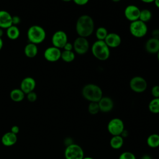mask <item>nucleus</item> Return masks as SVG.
Segmentation results:
<instances>
[{
    "label": "nucleus",
    "mask_w": 159,
    "mask_h": 159,
    "mask_svg": "<svg viewBox=\"0 0 159 159\" xmlns=\"http://www.w3.org/2000/svg\"><path fill=\"white\" fill-rule=\"evenodd\" d=\"M76 32L79 37L87 38L94 32V22L93 18L87 14L80 16L76 22Z\"/></svg>",
    "instance_id": "1"
},
{
    "label": "nucleus",
    "mask_w": 159,
    "mask_h": 159,
    "mask_svg": "<svg viewBox=\"0 0 159 159\" xmlns=\"http://www.w3.org/2000/svg\"><path fill=\"white\" fill-rule=\"evenodd\" d=\"M83 97L89 102H98L102 97V91L97 84L89 83L85 84L81 90Z\"/></svg>",
    "instance_id": "2"
},
{
    "label": "nucleus",
    "mask_w": 159,
    "mask_h": 159,
    "mask_svg": "<svg viewBox=\"0 0 159 159\" xmlns=\"http://www.w3.org/2000/svg\"><path fill=\"white\" fill-rule=\"evenodd\" d=\"M91 52L96 59L101 61H105L110 57V48L104 40L95 41L92 45Z\"/></svg>",
    "instance_id": "3"
},
{
    "label": "nucleus",
    "mask_w": 159,
    "mask_h": 159,
    "mask_svg": "<svg viewBox=\"0 0 159 159\" xmlns=\"http://www.w3.org/2000/svg\"><path fill=\"white\" fill-rule=\"evenodd\" d=\"M27 37L29 42L37 45L45 40L46 32L42 27L39 25H33L28 29Z\"/></svg>",
    "instance_id": "4"
},
{
    "label": "nucleus",
    "mask_w": 159,
    "mask_h": 159,
    "mask_svg": "<svg viewBox=\"0 0 159 159\" xmlns=\"http://www.w3.org/2000/svg\"><path fill=\"white\" fill-rule=\"evenodd\" d=\"M129 32L134 37L142 38L148 32L147 24L139 19L131 22L129 25Z\"/></svg>",
    "instance_id": "5"
},
{
    "label": "nucleus",
    "mask_w": 159,
    "mask_h": 159,
    "mask_svg": "<svg viewBox=\"0 0 159 159\" xmlns=\"http://www.w3.org/2000/svg\"><path fill=\"white\" fill-rule=\"evenodd\" d=\"M64 155L65 159H83L84 157L82 147L75 143L66 147Z\"/></svg>",
    "instance_id": "6"
},
{
    "label": "nucleus",
    "mask_w": 159,
    "mask_h": 159,
    "mask_svg": "<svg viewBox=\"0 0 159 159\" xmlns=\"http://www.w3.org/2000/svg\"><path fill=\"white\" fill-rule=\"evenodd\" d=\"M107 129L112 136L120 135L125 129L124 122L120 118H112L109 121L107 125Z\"/></svg>",
    "instance_id": "7"
},
{
    "label": "nucleus",
    "mask_w": 159,
    "mask_h": 159,
    "mask_svg": "<svg viewBox=\"0 0 159 159\" xmlns=\"http://www.w3.org/2000/svg\"><path fill=\"white\" fill-rule=\"evenodd\" d=\"M129 87L132 91L137 93L144 92L147 88V82L142 76H135L131 78L129 82Z\"/></svg>",
    "instance_id": "8"
},
{
    "label": "nucleus",
    "mask_w": 159,
    "mask_h": 159,
    "mask_svg": "<svg viewBox=\"0 0 159 159\" xmlns=\"http://www.w3.org/2000/svg\"><path fill=\"white\" fill-rule=\"evenodd\" d=\"M73 50L79 55L86 54L89 48V43L87 38L78 37L73 42Z\"/></svg>",
    "instance_id": "9"
},
{
    "label": "nucleus",
    "mask_w": 159,
    "mask_h": 159,
    "mask_svg": "<svg viewBox=\"0 0 159 159\" xmlns=\"http://www.w3.org/2000/svg\"><path fill=\"white\" fill-rule=\"evenodd\" d=\"M68 42V35L63 30H57L52 37V43L53 47L58 48H63Z\"/></svg>",
    "instance_id": "10"
},
{
    "label": "nucleus",
    "mask_w": 159,
    "mask_h": 159,
    "mask_svg": "<svg viewBox=\"0 0 159 159\" xmlns=\"http://www.w3.org/2000/svg\"><path fill=\"white\" fill-rule=\"evenodd\" d=\"M61 52L60 48L52 46L47 48L43 52L44 58L50 62H55L61 58Z\"/></svg>",
    "instance_id": "11"
},
{
    "label": "nucleus",
    "mask_w": 159,
    "mask_h": 159,
    "mask_svg": "<svg viewBox=\"0 0 159 159\" xmlns=\"http://www.w3.org/2000/svg\"><path fill=\"white\" fill-rule=\"evenodd\" d=\"M140 9L135 5L130 4L125 7L124 9V16L129 21L133 22L139 19Z\"/></svg>",
    "instance_id": "12"
},
{
    "label": "nucleus",
    "mask_w": 159,
    "mask_h": 159,
    "mask_svg": "<svg viewBox=\"0 0 159 159\" xmlns=\"http://www.w3.org/2000/svg\"><path fill=\"white\" fill-rule=\"evenodd\" d=\"M36 87V81L32 77L27 76L24 78L20 82V89L25 93L28 94L32 91H34Z\"/></svg>",
    "instance_id": "13"
},
{
    "label": "nucleus",
    "mask_w": 159,
    "mask_h": 159,
    "mask_svg": "<svg viewBox=\"0 0 159 159\" xmlns=\"http://www.w3.org/2000/svg\"><path fill=\"white\" fill-rule=\"evenodd\" d=\"M104 41L109 48H114L118 47L120 45L122 39L120 36L117 33L111 32L108 33Z\"/></svg>",
    "instance_id": "14"
},
{
    "label": "nucleus",
    "mask_w": 159,
    "mask_h": 159,
    "mask_svg": "<svg viewBox=\"0 0 159 159\" xmlns=\"http://www.w3.org/2000/svg\"><path fill=\"white\" fill-rule=\"evenodd\" d=\"M98 103L100 111L102 112H110L114 107V102L112 99L107 96H102Z\"/></svg>",
    "instance_id": "15"
},
{
    "label": "nucleus",
    "mask_w": 159,
    "mask_h": 159,
    "mask_svg": "<svg viewBox=\"0 0 159 159\" xmlns=\"http://www.w3.org/2000/svg\"><path fill=\"white\" fill-rule=\"evenodd\" d=\"M145 49L150 54H157L159 51V39L152 37L148 39L145 43Z\"/></svg>",
    "instance_id": "16"
},
{
    "label": "nucleus",
    "mask_w": 159,
    "mask_h": 159,
    "mask_svg": "<svg viewBox=\"0 0 159 159\" xmlns=\"http://www.w3.org/2000/svg\"><path fill=\"white\" fill-rule=\"evenodd\" d=\"M12 16L9 12L0 10V28L7 29L12 25Z\"/></svg>",
    "instance_id": "17"
},
{
    "label": "nucleus",
    "mask_w": 159,
    "mask_h": 159,
    "mask_svg": "<svg viewBox=\"0 0 159 159\" xmlns=\"http://www.w3.org/2000/svg\"><path fill=\"white\" fill-rule=\"evenodd\" d=\"M17 140V135L12 132H7L3 134L1 137V142L6 147H11L16 144Z\"/></svg>",
    "instance_id": "18"
},
{
    "label": "nucleus",
    "mask_w": 159,
    "mask_h": 159,
    "mask_svg": "<svg viewBox=\"0 0 159 159\" xmlns=\"http://www.w3.org/2000/svg\"><path fill=\"white\" fill-rule=\"evenodd\" d=\"M24 52L27 57L33 58L35 57L38 53V47L36 44L29 42L25 46Z\"/></svg>",
    "instance_id": "19"
},
{
    "label": "nucleus",
    "mask_w": 159,
    "mask_h": 159,
    "mask_svg": "<svg viewBox=\"0 0 159 159\" xmlns=\"http://www.w3.org/2000/svg\"><path fill=\"white\" fill-rule=\"evenodd\" d=\"M124 138L120 135H113L110 139L109 145L114 150L120 148L124 145Z\"/></svg>",
    "instance_id": "20"
},
{
    "label": "nucleus",
    "mask_w": 159,
    "mask_h": 159,
    "mask_svg": "<svg viewBox=\"0 0 159 159\" xmlns=\"http://www.w3.org/2000/svg\"><path fill=\"white\" fill-rule=\"evenodd\" d=\"M10 98L14 102H20L25 98V93L20 88H15L10 92Z\"/></svg>",
    "instance_id": "21"
},
{
    "label": "nucleus",
    "mask_w": 159,
    "mask_h": 159,
    "mask_svg": "<svg viewBox=\"0 0 159 159\" xmlns=\"http://www.w3.org/2000/svg\"><path fill=\"white\" fill-rule=\"evenodd\" d=\"M6 35L11 40H16L20 36V30L17 26L12 25L6 29Z\"/></svg>",
    "instance_id": "22"
},
{
    "label": "nucleus",
    "mask_w": 159,
    "mask_h": 159,
    "mask_svg": "<svg viewBox=\"0 0 159 159\" xmlns=\"http://www.w3.org/2000/svg\"><path fill=\"white\" fill-rule=\"evenodd\" d=\"M147 144L150 148H157L159 147V134H152L148 136Z\"/></svg>",
    "instance_id": "23"
},
{
    "label": "nucleus",
    "mask_w": 159,
    "mask_h": 159,
    "mask_svg": "<svg viewBox=\"0 0 159 159\" xmlns=\"http://www.w3.org/2000/svg\"><path fill=\"white\" fill-rule=\"evenodd\" d=\"M75 58V54L73 51L63 50L61 53V59L66 62L70 63L72 62Z\"/></svg>",
    "instance_id": "24"
},
{
    "label": "nucleus",
    "mask_w": 159,
    "mask_h": 159,
    "mask_svg": "<svg viewBox=\"0 0 159 159\" xmlns=\"http://www.w3.org/2000/svg\"><path fill=\"white\" fill-rule=\"evenodd\" d=\"M148 110L153 114H159V98H153L148 104Z\"/></svg>",
    "instance_id": "25"
},
{
    "label": "nucleus",
    "mask_w": 159,
    "mask_h": 159,
    "mask_svg": "<svg viewBox=\"0 0 159 159\" xmlns=\"http://www.w3.org/2000/svg\"><path fill=\"white\" fill-rule=\"evenodd\" d=\"M152 17V12L147 9H143L140 10L139 20L146 23L148 22Z\"/></svg>",
    "instance_id": "26"
},
{
    "label": "nucleus",
    "mask_w": 159,
    "mask_h": 159,
    "mask_svg": "<svg viewBox=\"0 0 159 159\" xmlns=\"http://www.w3.org/2000/svg\"><path fill=\"white\" fill-rule=\"evenodd\" d=\"M108 31L106 28L104 27H99L95 32L96 37L98 40H104L105 38L108 34Z\"/></svg>",
    "instance_id": "27"
},
{
    "label": "nucleus",
    "mask_w": 159,
    "mask_h": 159,
    "mask_svg": "<svg viewBox=\"0 0 159 159\" xmlns=\"http://www.w3.org/2000/svg\"><path fill=\"white\" fill-rule=\"evenodd\" d=\"M88 111L91 115L97 114L100 111L98 103L96 102H90L88 107Z\"/></svg>",
    "instance_id": "28"
},
{
    "label": "nucleus",
    "mask_w": 159,
    "mask_h": 159,
    "mask_svg": "<svg viewBox=\"0 0 159 159\" xmlns=\"http://www.w3.org/2000/svg\"><path fill=\"white\" fill-rule=\"evenodd\" d=\"M119 159H136V157L132 152L125 151L120 154Z\"/></svg>",
    "instance_id": "29"
},
{
    "label": "nucleus",
    "mask_w": 159,
    "mask_h": 159,
    "mask_svg": "<svg viewBox=\"0 0 159 159\" xmlns=\"http://www.w3.org/2000/svg\"><path fill=\"white\" fill-rule=\"evenodd\" d=\"M26 95H27V99L29 102H35L37 99V95L34 91L29 93Z\"/></svg>",
    "instance_id": "30"
},
{
    "label": "nucleus",
    "mask_w": 159,
    "mask_h": 159,
    "mask_svg": "<svg viewBox=\"0 0 159 159\" xmlns=\"http://www.w3.org/2000/svg\"><path fill=\"white\" fill-rule=\"evenodd\" d=\"M151 94L155 98H159V85H155L152 88Z\"/></svg>",
    "instance_id": "31"
},
{
    "label": "nucleus",
    "mask_w": 159,
    "mask_h": 159,
    "mask_svg": "<svg viewBox=\"0 0 159 159\" xmlns=\"http://www.w3.org/2000/svg\"><path fill=\"white\" fill-rule=\"evenodd\" d=\"M20 17L18 16H12V24L14 25H17L20 23Z\"/></svg>",
    "instance_id": "32"
},
{
    "label": "nucleus",
    "mask_w": 159,
    "mask_h": 159,
    "mask_svg": "<svg viewBox=\"0 0 159 159\" xmlns=\"http://www.w3.org/2000/svg\"><path fill=\"white\" fill-rule=\"evenodd\" d=\"M75 4L78 6H84L88 4L89 0H72Z\"/></svg>",
    "instance_id": "33"
},
{
    "label": "nucleus",
    "mask_w": 159,
    "mask_h": 159,
    "mask_svg": "<svg viewBox=\"0 0 159 159\" xmlns=\"http://www.w3.org/2000/svg\"><path fill=\"white\" fill-rule=\"evenodd\" d=\"M64 49V50H67V51H72L73 49V43H70V42H67L65 46L63 48Z\"/></svg>",
    "instance_id": "34"
},
{
    "label": "nucleus",
    "mask_w": 159,
    "mask_h": 159,
    "mask_svg": "<svg viewBox=\"0 0 159 159\" xmlns=\"http://www.w3.org/2000/svg\"><path fill=\"white\" fill-rule=\"evenodd\" d=\"M152 37L159 39V29H155L152 32Z\"/></svg>",
    "instance_id": "35"
},
{
    "label": "nucleus",
    "mask_w": 159,
    "mask_h": 159,
    "mask_svg": "<svg viewBox=\"0 0 159 159\" xmlns=\"http://www.w3.org/2000/svg\"><path fill=\"white\" fill-rule=\"evenodd\" d=\"M19 127L17 125H13L11 129V132L17 135L19 132Z\"/></svg>",
    "instance_id": "36"
},
{
    "label": "nucleus",
    "mask_w": 159,
    "mask_h": 159,
    "mask_svg": "<svg viewBox=\"0 0 159 159\" xmlns=\"http://www.w3.org/2000/svg\"><path fill=\"white\" fill-rule=\"evenodd\" d=\"M140 159H152V158L151 157L150 155H149L148 154H145L142 156Z\"/></svg>",
    "instance_id": "37"
},
{
    "label": "nucleus",
    "mask_w": 159,
    "mask_h": 159,
    "mask_svg": "<svg viewBox=\"0 0 159 159\" xmlns=\"http://www.w3.org/2000/svg\"><path fill=\"white\" fill-rule=\"evenodd\" d=\"M123 138H125V137H126L127 135H128V132L126 130H124V131L122 132V134H121V135H120Z\"/></svg>",
    "instance_id": "38"
},
{
    "label": "nucleus",
    "mask_w": 159,
    "mask_h": 159,
    "mask_svg": "<svg viewBox=\"0 0 159 159\" xmlns=\"http://www.w3.org/2000/svg\"><path fill=\"white\" fill-rule=\"evenodd\" d=\"M141 1H142L144 3H147V4H149V3H152L154 1V0H140Z\"/></svg>",
    "instance_id": "39"
},
{
    "label": "nucleus",
    "mask_w": 159,
    "mask_h": 159,
    "mask_svg": "<svg viewBox=\"0 0 159 159\" xmlns=\"http://www.w3.org/2000/svg\"><path fill=\"white\" fill-rule=\"evenodd\" d=\"M155 6L159 9V0H154L153 1Z\"/></svg>",
    "instance_id": "40"
},
{
    "label": "nucleus",
    "mask_w": 159,
    "mask_h": 159,
    "mask_svg": "<svg viewBox=\"0 0 159 159\" xmlns=\"http://www.w3.org/2000/svg\"><path fill=\"white\" fill-rule=\"evenodd\" d=\"M3 47V40L1 37H0V50L2 49Z\"/></svg>",
    "instance_id": "41"
},
{
    "label": "nucleus",
    "mask_w": 159,
    "mask_h": 159,
    "mask_svg": "<svg viewBox=\"0 0 159 159\" xmlns=\"http://www.w3.org/2000/svg\"><path fill=\"white\" fill-rule=\"evenodd\" d=\"M3 34H4L3 29L0 28V37H1V38H2V35H3Z\"/></svg>",
    "instance_id": "42"
},
{
    "label": "nucleus",
    "mask_w": 159,
    "mask_h": 159,
    "mask_svg": "<svg viewBox=\"0 0 159 159\" xmlns=\"http://www.w3.org/2000/svg\"><path fill=\"white\" fill-rule=\"evenodd\" d=\"M83 159H94V158L91 157H84V158Z\"/></svg>",
    "instance_id": "43"
},
{
    "label": "nucleus",
    "mask_w": 159,
    "mask_h": 159,
    "mask_svg": "<svg viewBox=\"0 0 159 159\" xmlns=\"http://www.w3.org/2000/svg\"><path fill=\"white\" fill-rule=\"evenodd\" d=\"M112 1H113L114 2H119V1H120V0H112Z\"/></svg>",
    "instance_id": "44"
},
{
    "label": "nucleus",
    "mask_w": 159,
    "mask_h": 159,
    "mask_svg": "<svg viewBox=\"0 0 159 159\" xmlns=\"http://www.w3.org/2000/svg\"><path fill=\"white\" fill-rule=\"evenodd\" d=\"M157 59H158V61H159V51H158V52L157 53Z\"/></svg>",
    "instance_id": "45"
},
{
    "label": "nucleus",
    "mask_w": 159,
    "mask_h": 159,
    "mask_svg": "<svg viewBox=\"0 0 159 159\" xmlns=\"http://www.w3.org/2000/svg\"><path fill=\"white\" fill-rule=\"evenodd\" d=\"M61 1H63L64 2H70V1H71L72 0H61Z\"/></svg>",
    "instance_id": "46"
},
{
    "label": "nucleus",
    "mask_w": 159,
    "mask_h": 159,
    "mask_svg": "<svg viewBox=\"0 0 159 159\" xmlns=\"http://www.w3.org/2000/svg\"></svg>",
    "instance_id": "47"
}]
</instances>
